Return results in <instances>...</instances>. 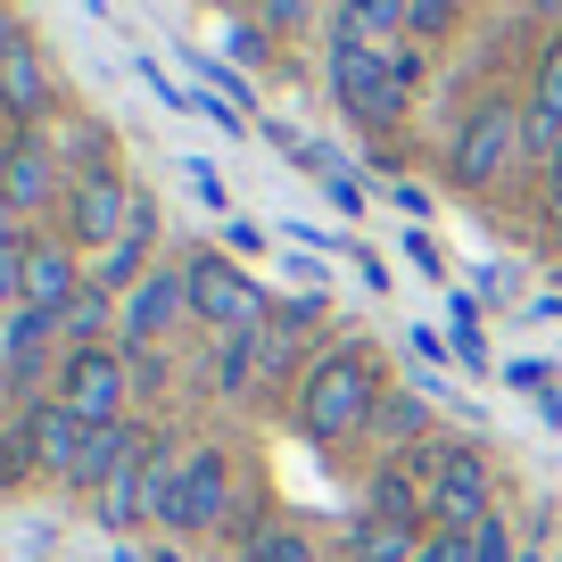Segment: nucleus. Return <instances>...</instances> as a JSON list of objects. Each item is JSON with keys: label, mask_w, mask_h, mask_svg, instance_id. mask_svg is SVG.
<instances>
[{"label": "nucleus", "mask_w": 562, "mask_h": 562, "mask_svg": "<svg viewBox=\"0 0 562 562\" xmlns=\"http://www.w3.org/2000/svg\"><path fill=\"white\" fill-rule=\"evenodd\" d=\"M224 496H232V463L224 447H158L149 456V513H158V529H175V538H199V529L224 521Z\"/></svg>", "instance_id": "nucleus-1"}, {"label": "nucleus", "mask_w": 562, "mask_h": 562, "mask_svg": "<svg viewBox=\"0 0 562 562\" xmlns=\"http://www.w3.org/2000/svg\"><path fill=\"white\" fill-rule=\"evenodd\" d=\"M372 414H381V372H372L364 356H348V348L323 356L299 381V422H306V439H323V447L372 430Z\"/></svg>", "instance_id": "nucleus-2"}, {"label": "nucleus", "mask_w": 562, "mask_h": 562, "mask_svg": "<svg viewBox=\"0 0 562 562\" xmlns=\"http://www.w3.org/2000/svg\"><path fill=\"white\" fill-rule=\"evenodd\" d=\"M405 83L414 75L397 67V50H372V42H339L331 34V100L348 108L364 133H389L405 116Z\"/></svg>", "instance_id": "nucleus-3"}, {"label": "nucleus", "mask_w": 562, "mask_h": 562, "mask_svg": "<svg viewBox=\"0 0 562 562\" xmlns=\"http://www.w3.org/2000/svg\"><path fill=\"white\" fill-rule=\"evenodd\" d=\"M182 281H191V315L207 323V331H257V323H273V299H265V281L240 273V265L224 257V248H191L182 257Z\"/></svg>", "instance_id": "nucleus-4"}, {"label": "nucleus", "mask_w": 562, "mask_h": 562, "mask_svg": "<svg viewBox=\"0 0 562 562\" xmlns=\"http://www.w3.org/2000/svg\"><path fill=\"white\" fill-rule=\"evenodd\" d=\"M513 158H521V108L513 100H480L472 116L456 124V140H447V182L488 191V182H505Z\"/></svg>", "instance_id": "nucleus-5"}, {"label": "nucleus", "mask_w": 562, "mask_h": 562, "mask_svg": "<svg viewBox=\"0 0 562 562\" xmlns=\"http://www.w3.org/2000/svg\"><path fill=\"white\" fill-rule=\"evenodd\" d=\"M422 463H430V472H422V480H430V488H422V521H430V529H456V538H463V529H480V521H488V463H480L472 456V447H422Z\"/></svg>", "instance_id": "nucleus-6"}, {"label": "nucleus", "mask_w": 562, "mask_h": 562, "mask_svg": "<svg viewBox=\"0 0 562 562\" xmlns=\"http://www.w3.org/2000/svg\"><path fill=\"white\" fill-rule=\"evenodd\" d=\"M58 405H75L83 422H124V397H133V372H124V348H67L50 381Z\"/></svg>", "instance_id": "nucleus-7"}, {"label": "nucleus", "mask_w": 562, "mask_h": 562, "mask_svg": "<svg viewBox=\"0 0 562 562\" xmlns=\"http://www.w3.org/2000/svg\"><path fill=\"white\" fill-rule=\"evenodd\" d=\"M133 224H140V191H124L116 175H83V182L67 191V215H58V232H67L75 248H100V257H108Z\"/></svg>", "instance_id": "nucleus-8"}, {"label": "nucleus", "mask_w": 562, "mask_h": 562, "mask_svg": "<svg viewBox=\"0 0 562 562\" xmlns=\"http://www.w3.org/2000/svg\"><path fill=\"white\" fill-rule=\"evenodd\" d=\"M182 315H191V281H182V265H158V273H149V281L133 290V299H124V323H116L124 356L166 348V339L182 331Z\"/></svg>", "instance_id": "nucleus-9"}, {"label": "nucleus", "mask_w": 562, "mask_h": 562, "mask_svg": "<svg viewBox=\"0 0 562 562\" xmlns=\"http://www.w3.org/2000/svg\"><path fill=\"white\" fill-rule=\"evenodd\" d=\"M83 430H91V422L75 414V405L34 397V405H25V447H34V472L67 480V472H75V456H83Z\"/></svg>", "instance_id": "nucleus-10"}, {"label": "nucleus", "mask_w": 562, "mask_h": 562, "mask_svg": "<svg viewBox=\"0 0 562 562\" xmlns=\"http://www.w3.org/2000/svg\"><path fill=\"white\" fill-rule=\"evenodd\" d=\"M83 265H75L67 240H34L25 248V306H42V315H67L75 299H83Z\"/></svg>", "instance_id": "nucleus-11"}, {"label": "nucleus", "mask_w": 562, "mask_h": 562, "mask_svg": "<svg viewBox=\"0 0 562 562\" xmlns=\"http://www.w3.org/2000/svg\"><path fill=\"white\" fill-rule=\"evenodd\" d=\"M50 108H58V75H50V58H42L34 42H18V58L0 67V116H18L25 133H34Z\"/></svg>", "instance_id": "nucleus-12"}, {"label": "nucleus", "mask_w": 562, "mask_h": 562, "mask_svg": "<svg viewBox=\"0 0 562 562\" xmlns=\"http://www.w3.org/2000/svg\"><path fill=\"white\" fill-rule=\"evenodd\" d=\"M133 463H140V430H133V422H91L67 488H108V480H124Z\"/></svg>", "instance_id": "nucleus-13"}, {"label": "nucleus", "mask_w": 562, "mask_h": 562, "mask_svg": "<svg viewBox=\"0 0 562 562\" xmlns=\"http://www.w3.org/2000/svg\"><path fill=\"white\" fill-rule=\"evenodd\" d=\"M50 191H58V149L42 133H18V158H9V191H0V199H9L18 215H42Z\"/></svg>", "instance_id": "nucleus-14"}, {"label": "nucleus", "mask_w": 562, "mask_h": 562, "mask_svg": "<svg viewBox=\"0 0 562 562\" xmlns=\"http://www.w3.org/2000/svg\"><path fill=\"white\" fill-rule=\"evenodd\" d=\"M58 315H42V306H18L9 315V339H0V356H9V389H34V364L58 348Z\"/></svg>", "instance_id": "nucleus-15"}, {"label": "nucleus", "mask_w": 562, "mask_h": 562, "mask_svg": "<svg viewBox=\"0 0 562 562\" xmlns=\"http://www.w3.org/2000/svg\"><path fill=\"white\" fill-rule=\"evenodd\" d=\"M331 34L339 42H372V50H397L405 42V18H414V0H339L331 9Z\"/></svg>", "instance_id": "nucleus-16"}, {"label": "nucleus", "mask_w": 562, "mask_h": 562, "mask_svg": "<svg viewBox=\"0 0 562 562\" xmlns=\"http://www.w3.org/2000/svg\"><path fill=\"white\" fill-rule=\"evenodd\" d=\"M529 116L562 124V42H546V58H538V83H529Z\"/></svg>", "instance_id": "nucleus-17"}, {"label": "nucleus", "mask_w": 562, "mask_h": 562, "mask_svg": "<svg viewBox=\"0 0 562 562\" xmlns=\"http://www.w3.org/2000/svg\"><path fill=\"white\" fill-rule=\"evenodd\" d=\"M356 538H364V562H414V546H422L405 521H364Z\"/></svg>", "instance_id": "nucleus-18"}, {"label": "nucleus", "mask_w": 562, "mask_h": 562, "mask_svg": "<svg viewBox=\"0 0 562 562\" xmlns=\"http://www.w3.org/2000/svg\"><path fill=\"white\" fill-rule=\"evenodd\" d=\"M456 18H463V0H414V18H405V42H439Z\"/></svg>", "instance_id": "nucleus-19"}, {"label": "nucleus", "mask_w": 562, "mask_h": 562, "mask_svg": "<svg viewBox=\"0 0 562 562\" xmlns=\"http://www.w3.org/2000/svg\"><path fill=\"white\" fill-rule=\"evenodd\" d=\"M224 50H232V67H265L273 58V25H232Z\"/></svg>", "instance_id": "nucleus-20"}, {"label": "nucleus", "mask_w": 562, "mask_h": 562, "mask_svg": "<svg viewBox=\"0 0 562 562\" xmlns=\"http://www.w3.org/2000/svg\"><path fill=\"white\" fill-rule=\"evenodd\" d=\"M34 248V240H25ZM25 248H0V315H18L25 306Z\"/></svg>", "instance_id": "nucleus-21"}, {"label": "nucleus", "mask_w": 562, "mask_h": 562, "mask_svg": "<svg viewBox=\"0 0 562 562\" xmlns=\"http://www.w3.org/2000/svg\"><path fill=\"white\" fill-rule=\"evenodd\" d=\"M463 538H472V562H513V529L496 521V513H488L480 529H463Z\"/></svg>", "instance_id": "nucleus-22"}, {"label": "nucleus", "mask_w": 562, "mask_h": 562, "mask_svg": "<svg viewBox=\"0 0 562 562\" xmlns=\"http://www.w3.org/2000/svg\"><path fill=\"white\" fill-rule=\"evenodd\" d=\"M372 422H381L389 439H414V430H422V405L414 397H381V414H372Z\"/></svg>", "instance_id": "nucleus-23"}, {"label": "nucleus", "mask_w": 562, "mask_h": 562, "mask_svg": "<svg viewBox=\"0 0 562 562\" xmlns=\"http://www.w3.org/2000/svg\"><path fill=\"white\" fill-rule=\"evenodd\" d=\"M414 562H472V538H456V529H430V538L414 546Z\"/></svg>", "instance_id": "nucleus-24"}, {"label": "nucleus", "mask_w": 562, "mask_h": 562, "mask_svg": "<svg viewBox=\"0 0 562 562\" xmlns=\"http://www.w3.org/2000/svg\"><path fill=\"white\" fill-rule=\"evenodd\" d=\"M248 562H306V538H290V529H265V538L248 546Z\"/></svg>", "instance_id": "nucleus-25"}, {"label": "nucleus", "mask_w": 562, "mask_h": 562, "mask_svg": "<svg viewBox=\"0 0 562 562\" xmlns=\"http://www.w3.org/2000/svg\"><path fill=\"white\" fill-rule=\"evenodd\" d=\"M273 323H281V331H315V323H323V299H315V290H306V299L273 306Z\"/></svg>", "instance_id": "nucleus-26"}, {"label": "nucleus", "mask_w": 562, "mask_h": 562, "mask_svg": "<svg viewBox=\"0 0 562 562\" xmlns=\"http://www.w3.org/2000/svg\"><path fill=\"white\" fill-rule=\"evenodd\" d=\"M257 9H265V25H306L315 18V0H257Z\"/></svg>", "instance_id": "nucleus-27"}, {"label": "nucleus", "mask_w": 562, "mask_h": 562, "mask_svg": "<svg viewBox=\"0 0 562 562\" xmlns=\"http://www.w3.org/2000/svg\"><path fill=\"white\" fill-rule=\"evenodd\" d=\"M18 42H25V34H18V9H9V0H0V67H9V58H18Z\"/></svg>", "instance_id": "nucleus-28"}, {"label": "nucleus", "mask_w": 562, "mask_h": 562, "mask_svg": "<svg viewBox=\"0 0 562 562\" xmlns=\"http://www.w3.org/2000/svg\"><path fill=\"white\" fill-rule=\"evenodd\" d=\"M191 191L207 199V207H224V182H215V166H191Z\"/></svg>", "instance_id": "nucleus-29"}, {"label": "nucleus", "mask_w": 562, "mask_h": 562, "mask_svg": "<svg viewBox=\"0 0 562 562\" xmlns=\"http://www.w3.org/2000/svg\"><path fill=\"white\" fill-rule=\"evenodd\" d=\"M18 224H25V215L9 207V199H0V248H25V232H18Z\"/></svg>", "instance_id": "nucleus-30"}, {"label": "nucleus", "mask_w": 562, "mask_h": 562, "mask_svg": "<svg viewBox=\"0 0 562 562\" xmlns=\"http://www.w3.org/2000/svg\"><path fill=\"white\" fill-rule=\"evenodd\" d=\"M546 207H554V215H562V158H554V166H546Z\"/></svg>", "instance_id": "nucleus-31"}, {"label": "nucleus", "mask_w": 562, "mask_h": 562, "mask_svg": "<svg viewBox=\"0 0 562 562\" xmlns=\"http://www.w3.org/2000/svg\"><path fill=\"white\" fill-rule=\"evenodd\" d=\"M9 158H18V133H0V191H9Z\"/></svg>", "instance_id": "nucleus-32"}, {"label": "nucleus", "mask_w": 562, "mask_h": 562, "mask_svg": "<svg viewBox=\"0 0 562 562\" xmlns=\"http://www.w3.org/2000/svg\"><path fill=\"white\" fill-rule=\"evenodd\" d=\"M529 9H538V18H546V25H562V0H529Z\"/></svg>", "instance_id": "nucleus-33"}]
</instances>
